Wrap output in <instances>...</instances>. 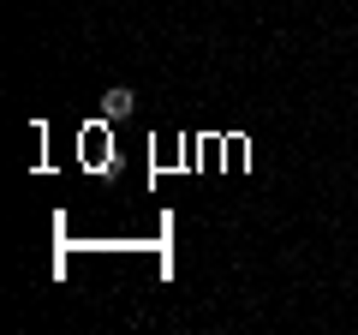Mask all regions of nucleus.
Masks as SVG:
<instances>
[{"label":"nucleus","mask_w":358,"mask_h":335,"mask_svg":"<svg viewBox=\"0 0 358 335\" xmlns=\"http://www.w3.org/2000/svg\"><path fill=\"white\" fill-rule=\"evenodd\" d=\"M131 102H138V96H131L126 84H114V90L102 96V120H126V114H131Z\"/></svg>","instance_id":"f257e3e1"}]
</instances>
